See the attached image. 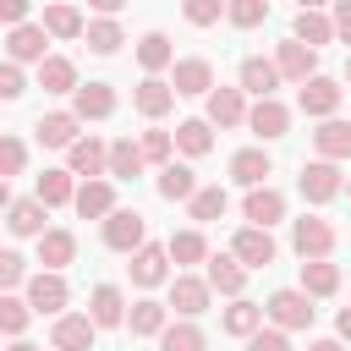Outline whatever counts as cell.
<instances>
[{
  "label": "cell",
  "instance_id": "8",
  "mask_svg": "<svg viewBox=\"0 0 351 351\" xmlns=\"http://www.w3.org/2000/svg\"><path fill=\"white\" fill-rule=\"evenodd\" d=\"M49 55V33H44V22H16V27H5V60H16V66H38Z\"/></svg>",
  "mask_w": 351,
  "mask_h": 351
},
{
  "label": "cell",
  "instance_id": "12",
  "mask_svg": "<svg viewBox=\"0 0 351 351\" xmlns=\"http://www.w3.org/2000/svg\"><path fill=\"white\" fill-rule=\"evenodd\" d=\"M93 335H99V324L88 313H60L49 324V346L55 351H93Z\"/></svg>",
  "mask_w": 351,
  "mask_h": 351
},
{
  "label": "cell",
  "instance_id": "54",
  "mask_svg": "<svg viewBox=\"0 0 351 351\" xmlns=\"http://www.w3.org/2000/svg\"><path fill=\"white\" fill-rule=\"evenodd\" d=\"M335 335H340V340H351V307H340V313H335Z\"/></svg>",
  "mask_w": 351,
  "mask_h": 351
},
{
  "label": "cell",
  "instance_id": "48",
  "mask_svg": "<svg viewBox=\"0 0 351 351\" xmlns=\"http://www.w3.org/2000/svg\"><path fill=\"white\" fill-rule=\"evenodd\" d=\"M181 16H186L192 27H214V22L225 16V0H181Z\"/></svg>",
  "mask_w": 351,
  "mask_h": 351
},
{
  "label": "cell",
  "instance_id": "56",
  "mask_svg": "<svg viewBox=\"0 0 351 351\" xmlns=\"http://www.w3.org/2000/svg\"><path fill=\"white\" fill-rule=\"evenodd\" d=\"M307 351H346V340H340V335H335V340H313Z\"/></svg>",
  "mask_w": 351,
  "mask_h": 351
},
{
  "label": "cell",
  "instance_id": "4",
  "mask_svg": "<svg viewBox=\"0 0 351 351\" xmlns=\"http://www.w3.org/2000/svg\"><path fill=\"white\" fill-rule=\"evenodd\" d=\"M99 236H104V247H110V252H137V247L148 241V219H143L137 208H110Z\"/></svg>",
  "mask_w": 351,
  "mask_h": 351
},
{
  "label": "cell",
  "instance_id": "33",
  "mask_svg": "<svg viewBox=\"0 0 351 351\" xmlns=\"http://www.w3.org/2000/svg\"><path fill=\"white\" fill-rule=\"evenodd\" d=\"M33 197L49 203V208H66V203L77 197V176H71V170H44V176L33 181Z\"/></svg>",
  "mask_w": 351,
  "mask_h": 351
},
{
  "label": "cell",
  "instance_id": "27",
  "mask_svg": "<svg viewBox=\"0 0 351 351\" xmlns=\"http://www.w3.org/2000/svg\"><path fill=\"white\" fill-rule=\"evenodd\" d=\"M88 318L99 324V329H121L126 324V296H121V285H93V296H88Z\"/></svg>",
  "mask_w": 351,
  "mask_h": 351
},
{
  "label": "cell",
  "instance_id": "28",
  "mask_svg": "<svg viewBox=\"0 0 351 351\" xmlns=\"http://www.w3.org/2000/svg\"><path fill=\"white\" fill-rule=\"evenodd\" d=\"M269 176H274V159L263 148H236L230 154V181L236 186H263Z\"/></svg>",
  "mask_w": 351,
  "mask_h": 351
},
{
  "label": "cell",
  "instance_id": "50",
  "mask_svg": "<svg viewBox=\"0 0 351 351\" xmlns=\"http://www.w3.org/2000/svg\"><path fill=\"white\" fill-rule=\"evenodd\" d=\"M27 93V77H22V66L16 60H0V104H16Z\"/></svg>",
  "mask_w": 351,
  "mask_h": 351
},
{
  "label": "cell",
  "instance_id": "43",
  "mask_svg": "<svg viewBox=\"0 0 351 351\" xmlns=\"http://www.w3.org/2000/svg\"><path fill=\"white\" fill-rule=\"evenodd\" d=\"M176 148H181L186 159H203V154L214 148V126H208L203 115H197V121H181V126H176Z\"/></svg>",
  "mask_w": 351,
  "mask_h": 351
},
{
  "label": "cell",
  "instance_id": "17",
  "mask_svg": "<svg viewBox=\"0 0 351 351\" xmlns=\"http://www.w3.org/2000/svg\"><path fill=\"white\" fill-rule=\"evenodd\" d=\"M247 132H258L263 143H274V137H285L291 132V110L269 93V99H258V104H247Z\"/></svg>",
  "mask_w": 351,
  "mask_h": 351
},
{
  "label": "cell",
  "instance_id": "14",
  "mask_svg": "<svg viewBox=\"0 0 351 351\" xmlns=\"http://www.w3.org/2000/svg\"><path fill=\"white\" fill-rule=\"evenodd\" d=\"M66 170L82 176V181H88V176H110V143H99L93 132L77 137V143L66 148Z\"/></svg>",
  "mask_w": 351,
  "mask_h": 351
},
{
  "label": "cell",
  "instance_id": "55",
  "mask_svg": "<svg viewBox=\"0 0 351 351\" xmlns=\"http://www.w3.org/2000/svg\"><path fill=\"white\" fill-rule=\"evenodd\" d=\"M88 5H93V11H99V16H115V11H121V5H126V0H88Z\"/></svg>",
  "mask_w": 351,
  "mask_h": 351
},
{
  "label": "cell",
  "instance_id": "31",
  "mask_svg": "<svg viewBox=\"0 0 351 351\" xmlns=\"http://www.w3.org/2000/svg\"><path fill=\"white\" fill-rule=\"evenodd\" d=\"M82 27H88V22H82V11H77L71 0H49V5H44V33H49V38H82Z\"/></svg>",
  "mask_w": 351,
  "mask_h": 351
},
{
  "label": "cell",
  "instance_id": "39",
  "mask_svg": "<svg viewBox=\"0 0 351 351\" xmlns=\"http://www.w3.org/2000/svg\"><path fill=\"white\" fill-rule=\"evenodd\" d=\"M137 66H143L148 77H159L165 66H176V49H170V38H165V33H143V38H137Z\"/></svg>",
  "mask_w": 351,
  "mask_h": 351
},
{
  "label": "cell",
  "instance_id": "58",
  "mask_svg": "<svg viewBox=\"0 0 351 351\" xmlns=\"http://www.w3.org/2000/svg\"><path fill=\"white\" fill-rule=\"evenodd\" d=\"M324 5H335V0H296V11H324Z\"/></svg>",
  "mask_w": 351,
  "mask_h": 351
},
{
  "label": "cell",
  "instance_id": "42",
  "mask_svg": "<svg viewBox=\"0 0 351 351\" xmlns=\"http://www.w3.org/2000/svg\"><path fill=\"white\" fill-rule=\"evenodd\" d=\"M82 38H88V49H93V55H115V49L126 44V33H121V22H115V16H93V22L82 27Z\"/></svg>",
  "mask_w": 351,
  "mask_h": 351
},
{
  "label": "cell",
  "instance_id": "16",
  "mask_svg": "<svg viewBox=\"0 0 351 351\" xmlns=\"http://www.w3.org/2000/svg\"><path fill=\"white\" fill-rule=\"evenodd\" d=\"M71 115H77V121H110V115H115V88H110V82H77Z\"/></svg>",
  "mask_w": 351,
  "mask_h": 351
},
{
  "label": "cell",
  "instance_id": "53",
  "mask_svg": "<svg viewBox=\"0 0 351 351\" xmlns=\"http://www.w3.org/2000/svg\"><path fill=\"white\" fill-rule=\"evenodd\" d=\"M329 16H335V38H340V44H351V0H335V11H329Z\"/></svg>",
  "mask_w": 351,
  "mask_h": 351
},
{
  "label": "cell",
  "instance_id": "62",
  "mask_svg": "<svg viewBox=\"0 0 351 351\" xmlns=\"http://www.w3.org/2000/svg\"><path fill=\"white\" fill-rule=\"evenodd\" d=\"M0 351H5V346H0Z\"/></svg>",
  "mask_w": 351,
  "mask_h": 351
},
{
  "label": "cell",
  "instance_id": "11",
  "mask_svg": "<svg viewBox=\"0 0 351 351\" xmlns=\"http://www.w3.org/2000/svg\"><path fill=\"white\" fill-rule=\"evenodd\" d=\"M230 252H236V258H241L247 269H269L280 247H274V236H269V225H241V230L230 236Z\"/></svg>",
  "mask_w": 351,
  "mask_h": 351
},
{
  "label": "cell",
  "instance_id": "32",
  "mask_svg": "<svg viewBox=\"0 0 351 351\" xmlns=\"http://www.w3.org/2000/svg\"><path fill=\"white\" fill-rule=\"evenodd\" d=\"M291 38H302L307 49H324V44H335V16H324V11H296Z\"/></svg>",
  "mask_w": 351,
  "mask_h": 351
},
{
  "label": "cell",
  "instance_id": "15",
  "mask_svg": "<svg viewBox=\"0 0 351 351\" xmlns=\"http://www.w3.org/2000/svg\"><path fill=\"white\" fill-rule=\"evenodd\" d=\"M274 66H280V82H307L318 71V49H307L302 38H285L274 44Z\"/></svg>",
  "mask_w": 351,
  "mask_h": 351
},
{
  "label": "cell",
  "instance_id": "46",
  "mask_svg": "<svg viewBox=\"0 0 351 351\" xmlns=\"http://www.w3.org/2000/svg\"><path fill=\"white\" fill-rule=\"evenodd\" d=\"M137 148H143V159H148V165H170V154H176V132L148 126V132L137 137Z\"/></svg>",
  "mask_w": 351,
  "mask_h": 351
},
{
  "label": "cell",
  "instance_id": "51",
  "mask_svg": "<svg viewBox=\"0 0 351 351\" xmlns=\"http://www.w3.org/2000/svg\"><path fill=\"white\" fill-rule=\"evenodd\" d=\"M247 351H291V335H285L280 324H269V329H252V335H247Z\"/></svg>",
  "mask_w": 351,
  "mask_h": 351
},
{
  "label": "cell",
  "instance_id": "30",
  "mask_svg": "<svg viewBox=\"0 0 351 351\" xmlns=\"http://www.w3.org/2000/svg\"><path fill=\"white\" fill-rule=\"evenodd\" d=\"M219 329H225V335H236V340H247L252 329H263V302H247V296H230V307H225V318H219Z\"/></svg>",
  "mask_w": 351,
  "mask_h": 351
},
{
  "label": "cell",
  "instance_id": "19",
  "mask_svg": "<svg viewBox=\"0 0 351 351\" xmlns=\"http://www.w3.org/2000/svg\"><path fill=\"white\" fill-rule=\"evenodd\" d=\"M241 219H247V225H280V219H285V192H274L269 181H263V186H247Z\"/></svg>",
  "mask_w": 351,
  "mask_h": 351
},
{
  "label": "cell",
  "instance_id": "18",
  "mask_svg": "<svg viewBox=\"0 0 351 351\" xmlns=\"http://www.w3.org/2000/svg\"><path fill=\"white\" fill-rule=\"evenodd\" d=\"M71 208H77L82 219H104L110 208H121V203H115V181H110V176H88V181L77 186Z\"/></svg>",
  "mask_w": 351,
  "mask_h": 351
},
{
  "label": "cell",
  "instance_id": "22",
  "mask_svg": "<svg viewBox=\"0 0 351 351\" xmlns=\"http://www.w3.org/2000/svg\"><path fill=\"white\" fill-rule=\"evenodd\" d=\"M33 137H38L44 148H71V143L82 137V121H77L71 110H49V115L33 121Z\"/></svg>",
  "mask_w": 351,
  "mask_h": 351
},
{
  "label": "cell",
  "instance_id": "40",
  "mask_svg": "<svg viewBox=\"0 0 351 351\" xmlns=\"http://www.w3.org/2000/svg\"><path fill=\"white\" fill-rule=\"evenodd\" d=\"M225 208H230V192H225V186H197V192L186 197V214H192L197 225H208V219H225Z\"/></svg>",
  "mask_w": 351,
  "mask_h": 351
},
{
  "label": "cell",
  "instance_id": "24",
  "mask_svg": "<svg viewBox=\"0 0 351 351\" xmlns=\"http://www.w3.org/2000/svg\"><path fill=\"white\" fill-rule=\"evenodd\" d=\"M313 154L318 159H351V121H340V115H324L318 121V132H313Z\"/></svg>",
  "mask_w": 351,
  "mask_h": 351
},
{
  "label": "cell",
  "instance_id": "49",
  "mask_svg": "<svg viewBox=\"0 0 351 351\" xmlns=\"http://www.w3.org/2000/svg\"><path fill=\"white\" fill-rule=\"evenodd\" d=\"M16 285H27V258L0 247V291H16Z\"/></svg>",
  "mask_w": 351,
  "mask_h": 351
},
{
  "label": "cell",
  "instance_id": "21",
  "mask_svg": "<svg viewBox=\"0 0 351 351\" xmlns=\"http://www.w3.org/2000/svg\"><path fill=\"white\" fill-rule=\"evenodd\" d=\"M176 88L165 82V77H143L137 88H132V104H137V115H148V121H159V115H170L176 110Z\"/></svg>",
  "mask_w": 351,
  "mask_h": 351
},
{
  "label": "cell",
  "instance_id": "45",
  "mask_svg": "<svg viewBox=\"0 0 351 351\" xmlns=\"http://www.w3.org/2000/svg\"><path fill=\"white\" fill-rule=\"evenodd\" d=\"M225 22L230 27H263L269 22V0H225Z\"/></svg>",
  "mask_w": 351,
  "mask_h": 351
},
{
  "label": "cell",
  "instance_id": "59",
  "mask_svg": "<svg viewBox=\"0 0 351 351\" xmlns=\"http://www.w3.org/2000/svg\"><path fill=\"white\" fill-rule=\"evenodd\" d=\"M5 351H38V346H33V340H22V335H16V340H11V346H5Z\"/></svg>",
  "mask_w": 351,
  "mask_h": 351
},
{
  "label": "cell",
  "instance_id": "25",
  "mask_svg": "<svg viewBox=\"0 0 351 351\" xmlns=\"http://www.w3.org/2000/svg\"><path fill=\"white\" fill-rule=\"evenodd\" d=\"M236 88H241V93H252V99H269V93L280 88V66H274V60H263V55H247V60H241V71H236Z\"/></svg>",
  "mask_w": 351,
  "mask_h": 351
},
{
  "label": "cell",
  "instance_id": "37",
  "mask_svg": "<svg viewBox=\"0 0 351 351\" xmlns=\"http://www.w3.org/2000/svg\"><path fill=\"white\" fill-rule=\"evenodd\" d=\"M165 313H170L165 302H154V296H137V302L126 307V329H132V335H159V329L170 324Z\"/></svg>",
  "mask_w": 351,
  "mask_h": 351
},
{
  "label": "cell",
  "instance_id": "41",
  "mask_svg": "<svg viewBox=\"0 0 351 351\" xmlns=\"http://www.w3.org/2000/svg\"><path fill=\"white\" fill-rule=\"evenodd\" d=\"M170 263H208V236L192 225V230H170Z\"/></svg>",
  "mask_w": 351,
  "mask_h": 351
},
{
  "label": "cell",
  "instance_id": "13",
  "mask_svg": "<svg viewBox=\"0 0 351 351\" xmlns=\"http://www.w3.org/2000/svg\"><path fill=\"white\" fill-rule=\"evenodd\" d=\"M170 88H176L181 99H203V93L214 88V66H208L203 55H181V60L170 66Z\"/></svg>",
  "mask_w": 351,
  "mask_h": 351
},
{
  "label": "cell",
  "instance_id": "38",
  "mask_svg": "<svg viewBox=\"0 0 351 351\" xmlns=\"http://www.w3.org/2000/svg\"><path fill=\"white\" fill-rule=\"evenodd\" d=\"M159 351H208V335L192 318H176V324L159 329Z\"/></svg>",
  "mask_w": 351,
  "mask_h": 351
},
{
  "label": "cell",
  "instance_id": "26",
  "mask_svg": "<svg viewBox=\"0 0 351 351\" xmlns=\"http://www.w3.org/2000/svg\"><path fill=\"white\" fill-rule=\"evenodd\" d=\"M49 203H38V197H11V208H5V230L11 236H44L49 225Z\"/></svg>",
  "mask_w": 351,
  "mask_h": 351
},
{
  "label": "cell",
  "instance_id": "2",
  "mask_svg": "<svg viewBox=\"0 0 351 351\" xmlns=\"http://www.w3.org/2000/svg\"><path fill=\"white\" fill-rule=\"evenodd\" d=\"M22 296H27V307H33V313H44V318H60V313H66V302H71V291H66V274H60V269H38V274H27Z\"/></svg>",
  "mask_w": 351,
  "mask_h": 351
},
{
  "label": "cell",
  "instance_id": "10",
  "mask_svg": "<svg viewBox=\"0 0 351 351\" xmlns=\"http://www.w3.org/2000/svg\"><path fill=\"white\" fill-rule=\"evenodd\" d=\"M208 302H214V285L203 274H170V302L165 307H176L181 318H197V313H208Z\"/></svg>",
  "mask_w": 351,
  "mask_h": 351
},
{
  "label": "cell",
  "instance_id": "3",
  "mask_svg": "<svg viewBox=\"0 0 351 351\" xmlns=\"http://www.w3.org/2000/svg\"><path fill=\"white\" fill-rule=\"evenodd\" d=\"M296 192H302L307 203H329V197L346 192V170H340L335 159H307L302 176H296Z\"/></svg>",
  "mask_w": 351,
  "mask_h": 351
},
{
  "label": "cell",
  "instance_id": "23",
  "mask_svg": "<svg viewBox=\"0 0 351 351\" xmlns=\"http://www.w3.org/2000/svg\"><path fill=\"white\" fill-rule=\"evenodd\" d=\"M33 252L44 269H66V263H77V236L66 225H49L44 236H33Z\"/></svg>",
  "mask_w": 351,
  "mask_h": 351
},
{
  "label": "cell",
  "instance_id": "1",
  "mask_svg": "<svg viewBox=\"0 0 351 351\" xmlns=\"http://www.w3.org/2000/svg\"><path fill=\"white\" fill-rule=\"evenodd\" d=\"M313 296L302 291V285H285V291H274L269 302H263V318L269 324H280L285 335H296V329H313Z\"/></svg>",
  "mask_w": 351,
  "mask_h": 351
},
{
  "label": "cell",
  "instance_id": "9",
  "mask_svg": "<svg viewBox=\"0 0 351 351\" xmlns=\"http://www.w3.org/2000/svg\"><path fill=\"white\" fill-rule=\"evenodd\" d=\"M203 99H208V110H203V121H208V126H219V132L247 126V93H241V88H219V82H214Z\"/></svg>",
  "mask_w": 351,
  "mask_h": 351
},
{
  "label": "cell",
  "instance_id": "47",
  "mask_svg": "<svg viewBox=\"0 0 351 351\" xmlns=\"http://www.w3.org/2000/svg\"><path fill=\"white\" fill-rule=\"evenodd\" d=\"M22 170H27V143L11 137V132H0V176L11 181V176H22Z\"/></svg>",
  "mask_w": 351,
  "mask_h": 351
},
{
  "label": "cell",
  "instance_id": "29",
  "mask_svg": "<svg viewBox=\"0 0 351 351\" xmlns=\"http://www.w3.org/2000/svg\"><path fill=\"white\" fill-rule=\"evenodd\" d=\"M154 186H159V197H165V203H186V197L197 192V170L170 159V165H159V181H154Z\"/></svg>",
  "mask_w": 351,
  "mask_h": 351
},
{
  "label": "cell",
  "instance_id": "7",
  "mask_svg": "<svg viewBox=\"0 0 351 351\" xmlns=\"http://www.w3.org/2000/svg\"><path fill=\"white\" fill-rule=\"evenodd\" d=\"M335 225L329 219H318V214H302V219H291V247H296V258H329L335 252Z\"/></svg>",
  "mask_w": 351,
  "mask_h": 351
},
{
  "label": "cell",
  "instance_id": "57",
  "mask_svg": "<svg viewBox=\"0 0 351 351\" xmlns=\"http://www.w3.org/2000/svg\"><path fill=\"white\" fill-rule=\"evenodd\" d=\"M5 208H11V181L0 176V214H5Z\"/></svg>",
  "mask_w": 351,
  "mask_h": 351
},
{
  "label": "cell",
  "instance_id": "61",
  "mask_svg": "<svg viewBox=\"0 0 351 351\" xmlns=\"http://www.w3.org/2000/svg\"><path fill=\"white\" fill-rule=\"evenodd\" d=\"M346 197H351V176H346Z\"/></svg>",
  "mask_w": 351,
  "mask_h": 351
},
{
  "label": "cell",
  "instance_id": "5",
  "mask_svg": "<svg viewBox=\"0 0 351 351\" xmlns=\"http://www.w3.org/2000/svg\"><path fill=\"white\" fill-rule=\"evenodd\" d=\"M126 258H132L126 269H132V285H137V291L170 285V247H165V241H143V247L126 252Z\"/></svg>",
  "mask_w": 351,
  "mask_h": 351
},
{
  "label": "cell",
  "instance_id": "36",
  "mask_svg": "<svg viewBox=\"0 0 351 351\" xmlns=\"http://www.w3.org/2000/svg\"><path fill=\"white\" fill-rule=\"evenodd\" d=\"M143 165H148V159H143V148H137L132 137H115V143H110V181H137Z\"/></svg>",
  "mask_w": 351,
  "mask_h": 351
},
{
  "label": "cell",
  "instance_id": "60",
  "mask_svg": "<svg viewBox=\"0 0 351 351\" xmlns=\"http://www.w3.org/2000/svg\"><path fill=\"white\" fill-rule=\"evenodd\" d=\"M346 82H351V60H346Z\"/></svg>",
  "mask_w": 351,
  "mask_h": 351
},
{
  "label": "cell",
  "instance_id": "34",
  "mask_svg": "<svg viewBox=\"0 0 351 351\" xmlns=\"http://www.w3.org/2000/svg\"><path fill=\"white\" fill-rule=\"evenodd\" d=\"M302 291L318 302V296H335L340 291V269L329 258H302Z\"/></svg>",
  "mask_w": 351,
  "mask_h": 351
},
{
  "label": "cell",
  "instance_id": "52",
  "mask_svg": "<svg viewBox=\"0 0 351 351\" xmlns=\"http://www.w3.org/2000/svg\"><path fill=\"white\" fill-rule=\"evenodd\" d=\"M27 11H33V0H0V27H16V22H27Z\"/></svg>",
  "mask_w": 351,
  "mask_h": 351
},
{
  "label": "cell",
  "instance_id": "20",
  "mask_svg": "<svg viewBox=\"0 0 351 351\" xmlns=\"http://www.w3.org/2000/svg\"><path fill=\"white\" fill-rule=\"evenodd\" d=\"M203 280H208L219 296H241V291H247V263H241L236 252H208Z\"/></svg>",
  "mask_w": 351,
  "mask_h": 351
},
{
  "label": "cell",
  "instance_id": "6",
  "mask_svg": "<svg viewBox=\"0 0 351 351\" xmlns=\"http://www.w3.org/2000/svg\"><path fill=\"white\" fill-rule=\"evenodd\" d=\"M302 93H296V110L302 115H313V121H324V115H335L340 110V99H346V88L335 82V77H324V71H313L307 82H296Z\"/></svg>",
  "mask_w": 351,
  "mask_h": 351
},
{
  "label": "cell",
  "instance_id": "44",
  "mask_svg": "<svg viewBox=\"0 0 351 351\" xmlns=\"http://www.w3.org/2000/svg\"><path fill=\"white\" fill-rule=\"evenodd\" d=\"M27 318H33V307H27V296H11V291H0V335H22L27 329Z\"/></svg>",
  "mask_w": 351,
  "mask_h": 351
},
{
  "label": "cell",
  "instance_id": "35",
  "mask_svg": "<svg viewBox=\"0 0 351 351\" xmlns=\"http://www.w3.org/2000/svg\"><path fill=\"white\" fill-rule=\"evenodd\" d=\"M38 88L44 93H77V66L66 55H44L38 60Z\"/></svg>",
  "mask_w": 351,
  "mask_h": 351
}]
</instances>
